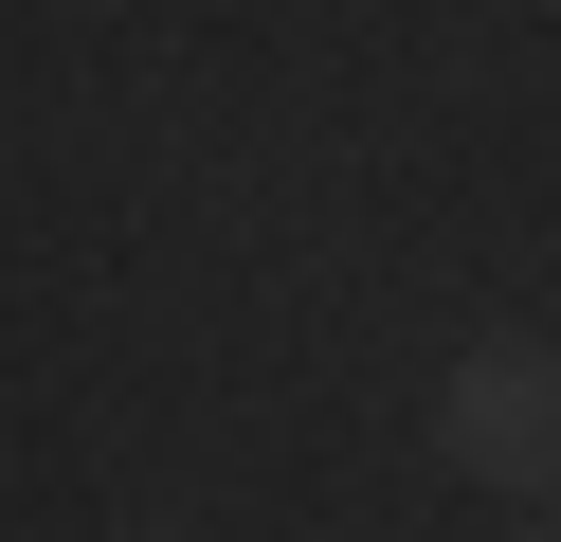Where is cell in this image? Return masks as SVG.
Returning <instances> with one entry per match:
<instances>
[{
	"instance_id": "obj_1",
	"label": "cell",
	"mask_w": 561,
	"mask_h": 542,
	"mask_svg": "<svg viewBox=\"0 0 561 542\" xmlns=\"http://www.w3.org/2000/svg\"><path fill=\"white\" fill-rule=\"evenodd\" d=\"M435 452L471 470V488H561V344L543 325H489V344L435 361Z\"/></svg>"
},
{
	"instance_id": "obj_2",
	"label": "cell",
	"mask_w": 561,
	"mask_h": 542,
	"mask_svg": "<svg viewBox=\"0 0 561 542\" xmlns=\"http://www.w3.org/2000/svg\"><path fill=\"white\" fill-rule=\"evenodd\" d=\"M127 542H199V524H127Z\"/></svg>"
},
{
	"instance_id": "obj_3",
	"label": "cell",
	"mask_w": 561,
	"mask_h": 542,
	"mask_svg": "<svg viewBox=\"0 0 561 542\" xmlns=\"http://www.w3.org/2000/svg\"><path fill=\"white\" fill-rule=\"evenodd\" d=\"M543 542H561V488H543Z\"/></svg>"
}]
</instances>
